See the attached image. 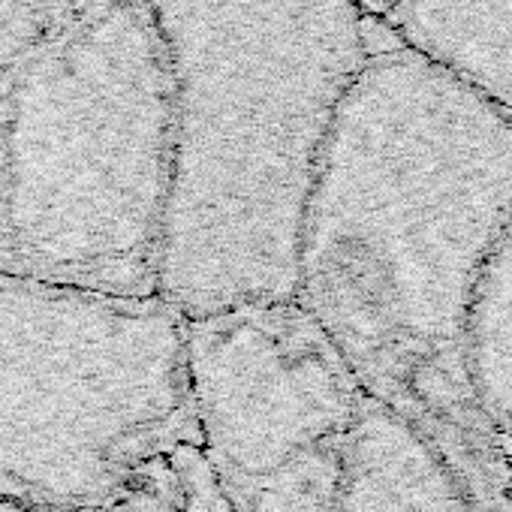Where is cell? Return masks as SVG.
Returning <instances> with one entry per match:
<instances>
[{
    "instance_id": "obj_1",
    "label": "cell",
    "mask_w": 512,
    "mask_h": 512,
    "mask_svg": "<svg viewBox=\"0 0 512 512\" xmlns=\"http://www.w3.org/2000/svg\"><path fill=\"white\" fill-rule=\"evenodd\" d=\"M509 220L512 124L401 40L371 46L320 154L296 302L362 395L443 455L473 512H512L464 356L470 296Z\"/></svg>"
},
{
    "instance_id": "obj_2",
    "label": "cell",
    "mask_w": 512,
    "mask_h": 512,
    "mask_svg": "<svg viewBox=\"0 0 512 512\" xmlns=\"http://www.w3.org/2000/svg\"><path fill=\"white\" fill-rule=\"evenodd\" d=\"M172 70L157 293L184 317L290 302L335 112L362 70L353 0H145Z\"/></svg>"
},
{
    "instance_id": "obj_3",
    "label": "cell",
    "mask_w": 512,
    "mask_h": 512,
    "mask_svg": "<svg viewBox=\"0 0 512 512\" xmlns=\"http://www.w3.org/2000/svg\"><path fill=\"white\" fill-rule=\"evenodd\" d=\"M172 154V70L145 0L40 58L13 94L0 272L151 296Z\"/></svg>"
},
{
    "instance_id": "obj_4",
    "label": "cell",
    "mask_w": 512,
    "mask_h": 512,
    "mask_svg": "<svg viewBox=\"0 0 512 512\" xmlns=\"http://www.w3.org/2000/svg\"><path fill=\"white\" fill-rule=\"evenodd\" d=\"M187 449L202 443L175 305L0 272V506H100Z\"/></svg>"
},
{
    "instance_id": "obj_5",
    "label": "cell",
    "mask_w": 512,
    "mask_h": 512,
    "mask_svg": "<svg viewBox=\"0 0 512 512\" xmlns=\"http://www.w3.org/2000/svg\"><path fill=\"white\" fill-rule=\"evenodd\" d=\"M202 458L226 512H338L362 389L296 302L187 317Z\"/></svg>"
},
{
    "instance_id": "obj_6",
    "label": "cell",
    "mask_w": 512,
    "mask_h": 512,
    "mask_svg": "<svg viewBox=\"0 0 512 512\" xmlns=\"http://www.w3.org/2000/svg\"><path fill=\"white\" fill-rule=\"evenodd\" d=\"M338 512H473V503L413 425L362 395L347 440Z\"/></svg>"
},
{
    "instance_id": "obj_7",
    "label": "cell",
    "mask_w": 512,
    "mask_h": 512,
    "mask_svg": "<svg viewBox=\"0 0 512 512\" xmlns=\"http://www.w3.org/2000/svg\"><path fill=\"white\" fill-rule=\"evenodd\" d=\"M395 37L512 124V0H389Z\"/></svg>"
},
{
    "instance_id": "obj_8",
    "label": "cell",
    "mask_w": 512,
    "mask_h": 512,
    "mask_svg": "<svg viewBox=\"0 0 512 512\" xmlns=\"http://www.w3.org/2000/svg\"><path fill=\"white\" fill-rule=\"evenodd\" d=\"M464 356L482 416L500 437L512 434V220L497 235L476 278Z\"/></svg>"
},
{
    "instance_id": "obj_9",
    "label": "cell",
    "mask_w": 512,
    "mask_h": 512,
    "mask_svg": "<svg viewBox=\"0 0 512 512\" xmlns=\"http://www.w3.org/2000/svg\"><path fill=\"white\" fill-rule=\"evenodd\" d=\"M208 473V464L199 476H187L184 470H178L175 485H172V470H160L154 479H148L145 485H139L136 491L100 503V506H85V509H67V512H226L220 494H214L211 500H196V479H202Z\"/></svg>"
}]
</instances>
